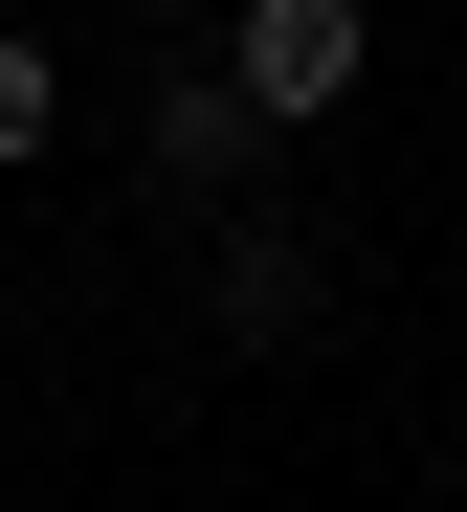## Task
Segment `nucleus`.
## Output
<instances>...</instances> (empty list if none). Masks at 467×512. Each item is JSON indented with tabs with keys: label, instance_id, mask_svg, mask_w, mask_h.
<instances>
[{
	"label": "nucleus",
	"instance_id": "f257e3e1",
	"mask_svg": "<svg viewBox=\"0 0 467 512\" xmlns=\"http://www.w3.org/2000/svg\"><path fill=\"white\" fill-rule=\"evenodd\" d=\"M356 45H379L356 0H245V23H223V90L267 134H290V112H356Z\"/></svg>",
	"mask_w": 467,
	"mask_h": 512
},
{
	"label": "nucleus",
	"instance_id": "f03ea898",
	"mask_svg": "<svg viewBox=\"0 0 467 512\" xmlns=\"http://www.w3.org/2000/svg\"><path fill=\"white\" fill-rule=\"evenodd\" d=\"M156 156H178V179H245V156H267V112L223 90V67H178V90H156Z\"/></svg>",
	"mask_w": 467,
	"mask_h": 512
},
{
	"label": "nucleus",
	"instance_id": "7ed1b4c3",
	"mask_svg": "<svg viewBox=\"0 0 467 512\" xmlns=\"http://www.w3.org/2000/svg\"><path fill=\"white\" fill-rule=\"evenodd\" d=\"M312 312V245H223V334H290Z\"/></svg>",
	"mask_w": 467,
	"mask_h": 512
},
{
	"label": "nucleus",
	"instance_id": "20e7f679",
	"mask_svg": "<svg viewBox=\"0 0 467 512\" xmlns=\"http://www.w3.org/2000/svg\"><path fill=\"white\" fill-rule=\"evenodd\" d=\"M45 134H67V67H45L23 23H0V156H45Z\"/></svg>",
	"mask_w": 467,
	"mask_h": 512
}]
</instances>
